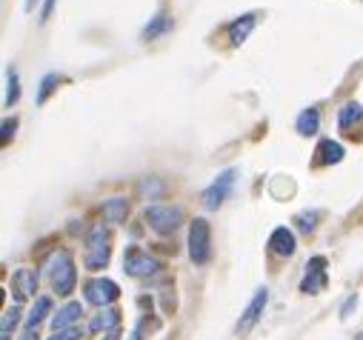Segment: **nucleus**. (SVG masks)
I'll list each match as a JSON object with an SVG mask.
<instances>
[{
  "label": "nucleus",
  "instance_id": "1",
  "mask_svg": "<svg viewBox=\"0 0 363 340\" xmlns=\"http://www.w3.org/2000/svg\"><path fill=\"white\" fill-rule=\"evenodd\" d=\"M49 278H52V289L57 295H72L74 292V283H77V269H74V261H72V254L66 249L55 251L52 258H49Z\"/></svg>",
  "mask_w": 363,
  "mask_h": 340
},
{
  "label": "nucleus",
  "instance_id": "2",
  "mask_svg": "<svg viewBox=\"0 0 363 340\" xmlns=\"http://www.w3.org/2000/svg\"><path fill=\"white\" fill-rule=\"evenodd\" d=\"M109 254H112V246H109V232L104 223H95L92 229H89L86 234V269H92V272H101L106 269L109 264Z\"/></svg>",
  "mask_w": 363,
  "mask_h": 340
},
{
  "label": "nucleus",
  "instance_id": "3",
  "mask_svg": "<svg viewBox=\"0 0 363 340\" xmlns=\"http://www.w3.org/2000/svg\"><path fill=\"white\" fill-rule=\"evenodd\" d=\"M189 258L198 266H203L212 258V229L203 217H195L189 223Z\"/></svg>",
  "mask_w": 363,
  "mask_h": 340
},
{
  "label": "nucleus",
  "instance_id": "4",
  "mask_svg": "<svg viewBox=\"0 0 363 340\" xmlns=\"http://www.w3.org/2000/svg\"><path fill=\"white\" fill-rule=\"evenodd\" d=\"M146 220L157 234H169L184 223V209L172 203H152L146 206Z\"/></svg>",
  "mask_w": 363,
  "mask_h": 340
},
{
  "label": "nucleus",
  "instance_id": "5",
  "mask_svg": "<svg viewBox=\"0 0 363 340\" xmlns=\"http://www.w3.org/2000/svg\"><path fill=\"white\" fill-rule=\"evenodd\" d=\"M118 295H121V289L109 278H95V280H89L83 286V298H86V303H92V306H109V303L118 300Z\"/></svg>",
  "mask_w": 363,
  "mask_h": 340
},
{
  "label": "nucleus",
  "instance_id": "6",
  "mask_svg": "<svg viewBox=\"0 0 363 340\" xmlns=\"http://www.w3.org/2000/svg\"><path fill=\"white\" fill-rule=\"evenodd\" d=\"M235 178H238V169H226V172H220V175L209 183V189L203 192V206H206V209H218V206H223V200L232 195Z\"/></svg>",
  "mask_w": 363,
  "mask_h": 340
},
{
  "label": "nucleus",
  "instance_id": "7",
  "mask_svg": "<svg viewBox=\"0 0 363 340\" xmlns=\"http://www.w3.org/2000/svg\"><path fill=\"white\" fill-rule=\"evenodd\" d=\"M123 269L132 278H149V275H155L160 269V264L152 258V254L140 251V249H129L126 258H123Z\"/></svg>",
  "mask_w": 363,
  "mask_h": 340
},
{
  "label": "nucleus",
  "instance_id": "8",
  "mask_svg": "<svg viewBox=\"0 0 363 340\" xmlns=\"http://www.w3.org/2000/svg\"><path fill=\"white\" fill-rule=\"evenodd\" d=\"M266 303H269V289L263 286V289H257L255 292V298L249 300V306L243 309V314H240V320H238V326H235V332L238 334H243V332H249L260 317H263V309H266Z\"/></svg>",
  "mask_w": 363,
  "mask_h": 340
},
{
  "label": "nucleus",
  "instance_id": "9",
  "mask_svg": "<svg viewBox=\"0 0 363 340\" xmlns=\"http://www.w3.org/2000/svg\"><path fill=\"white\" fill-rule=\"evenodd\" d=\"M326 289V258H312L306 264V275H303V283H301V292L306 295H318Z\"/></svg>",
  "mask_w": 363,
  "mask_h": 340
},
{
  "label": "nucleus",
  "instance_id": "10",
  "mask_svg": "<svg viewBox=\"0 0 363 340\" xmlns=\"http://www.w3.org/2000/svg\"><path fill=\"white\" fill-rule=\"evenodd\" d=\"M12 283H15V303H21L23 298H32L38 292V272L35 269H18Z\"/></svg>",
  "mask_w": 363,
  "mask_h": 340
},
{
  "label": "nucleus",
  "instance_id": "11",
  "mask_svg": "<svg viewBox=\"0 0 363 340\" xmlns=\"http://www.w3.org/2000/svg\"><path fill=\"white\" fill-rule=\"evenodd\" d=\"M80 314H83V306H80L77 300H72V303H66L63 309L55 312V317H52V329H55V332L72 329V326L80 320Z\"/></svg>",
  "mask_w": 363,
  "mask_h": 340
},
{
  "label": "nucleus",
  "instance_id": "12",
  "mask_svg": "<svg viewBox=\"0 0 363 340\" xmlns=\"http://www.w3.org/2000/svg\"><path fill=\"white\" fill-rule=\"evenodd\" d=\"M269 249L275 254H281V258H289V254H295V234L286 226L275 229V232H272V237H269Z\"/></svg>",
  "mask_w": 363,
  "mask_h": 340
},
{
  "label": "nucleus",
  "instance_id": "13",
  "mask_svg": "<svg viewBox=\"0 0 363 340\" xmlns=\"http://www.w3.org/2000/svg\"><path fill=\"white\" fill-rule=\"evenodd\" d=\"M318 157H315V163H320V166H329V163H340L343 160V146L337 143V140H320V146H318V152H315Z\"/></svg>",
  "mask_w": 363,
  "mask_h": 340
},
{
  "label": "nucleus",
  "instance_id": "14",
  "mask_svg": "<svg viewBox=\"0 0 363 340\" xmlns=\"http://www.w3.org/2000/svg\"><path fill=\"white\" fill-rule=\"evenodd\" d=\"M126 212H129V200L126 198H109L104 203V217L109 223H123L126 220Z\"/></svg>",
  "mask_w": 363,
  "mask_h": 340
},
{
  "label": "nucleus",
  "instance_id": "15",
  "mask_svg": "<svg viewBox=\"0 0 363 340\" xmlns=\"http://www.w3.org/2000/svg\"><path fill=\"white\" fill-rule=\"evenodd\" d=\"M252 29H255V15H243L240 21H235V23L229 26V40H232L235 46H240V43L249 38Z\"/></svg>",
  "mask_w": 363,
  "mask_h": 340
},
{
  "label": "nucleus",
  "instance_id": "16",
  "mask_svg": "<svg viewBox=\"0 0 363 340\" xmlns=\"http://www.w3.org/2000/svg\"><path fill=\"white\" fill-rule=\"evenodd\" d=\"M318 129H320V115H318V109H312V106L303 109L301 118H298V132L309 137V135H315Z\"/></svg>",
  "mask_w": 363,
  "mask_h": 340
},
{
  "label": "nucleus",
  "instance_id": "17",
  "mask_svg": "<svg viewBox=\"0 0 363 340\" xmlns=\"http://www.w3.org/2000/svg\"><path fill=\"white\" fill-rule=\"evenodd\" d=\"M52 312V300L43 295V298H38L35 300V306H32V312H29V317H26V329H38V323L46 317Z\"/></svg>",
  "mask_w": 363,
  "mask_h": 340
},
{
  "label": "nucleus",
  "instance_id": "18",
  "mask_svg": "<svg viewBox=\"0 0 363 340\" xmlns=\"http://www.w3.org/2000/svg\"><path fill=\"white\" fill-rule=\"evenodd\" d=\"M360 118H363V106L354 103V101H349V103L337 112V126H340V129H349V126H352L354 120H360Z\"/></svg>",
  "mask_w": 363,
  "mask_h": 340
},
{
  "label": "nucleus",
  "instance_id": "19",
  "mask_svg": "<svg viewBox=\"0 0 363 340\" xmlns=\"http://www.w3.org/2000/svg\"><path fill=\"white\" fill-rule=\"evenodd\" d=\"M118 323H121V312L109 306V309H104V314H98V317L92 320V329H95V332H98V329H106V332L112 334V332L118 329Z\"/></svg>",
  "mask_w": 363,
  "mask_h": 340
},
{
  "label": "nucleus",
  "instance_id": "20",
  "mask_svg": "<svg viewBox=\"0 0 363 340\" xmlns=\"http://www.w3.org/2000/svg\"><path fill=\"white\" fill-rule=\"evenodd\" d=\"M169 29H172V18H166V15H157V18H152V23L143 29V40H155V38L166 35Z\"/></svg>",
  "mask_w": 363,
  "mask_h": 340
},
{
  "label": "nucleus",
  "instance_id": "21",
  "mask_svg": "<svg viewBox=\"0 0 363 340\" xmlns=\"http://www.w3.org/2000/svg\"><path fill=\"white\" fill-rule=\"evenodd\" d=\"M18 314H21V303H15L12 309H6L4 323H0V340H9V332L18 326Z\"/></svg>",
  "mask_w": 363,
  "mask_h": 340
},
{
  "label": "nucleus",
  "instance_id": "22",
  "mask_svg": "<svg viewBox=\"0 0 363 340\" xmlns=\"http://www.w3.org/2000/svg\"><path fill=\"white\" fill-rule=\"evenodd\" d=\"M21 98V86H18V72L9 69L6 72V106H15Z\"/></svg>",
  "mask_w": 363,
  "mask_h": 340
},
{
  "label": "nucleus",
  "instance_id": "23",
  "mask_svg": "<svg viewBox=\"0 0 363 340\" xmlns=\"http://www.w3.org/2000/svg\"><path fill=\"white\" fill-rule=\"evenodd\" d=\"M55 83H57V74H46L40 80V92H38V103H46V98L55 92Z\"/></svg>",
  "mask_w": 363,
  "mask_h": 340
},
{
  "label": "nucleus",
  "instance_id": "24",
  "mask_svg": "<svg viewBox=\"0 0 363 340\" xmlns=\"http://www.w3.org/2000/svg\"><path fill=\"white\" fill-rule=\"evenodd\" d=\"M295 220H298V226H301L303 232H312V229H315V220H318V212H303V215H298Z\"/></svg>",
  "mask_w": 363,
  "mask_h": 340
},
{
  "label": "nucleus",
  "instance_id": "25",
  "mask_svg": "<svg viewBox=\"0 0 363 340\" xmlns=\"http://www.w3.org/2000/svg\"><path fill=\"white\" fill-rule=\"evenodd\" d=\"M80 337V329L77 326H72V329H63V332H55L49 340H77Z\"/></svg>",
  "mask_w": 363,
  "mask_h": 340
},
{
  "label": "nucleus",
  "instance_id": "26",
  "mask_svg": "<svg viewBox=\"0 0 363 340\" xmlns=\"http://www.w3.org/2000/svg\"><path fill=\"white\" fill-rule=\"evenodd\" d=\"M15 126H18V120H4V146L9 143V135H15Z\"/></svg>",
  "mask_w": 363,
  "mask_h": 340
},
{
  "label": "nucleus",
  "instance_id": "27",
  "mask_svg": "<svg viewBox=\"0 0 363 340\" xmlns=\"http://www.w3.org/2000/svg\"><path fill=\"white\" fill-rule=\"evenodd\" d=\"M52 6H55V0H46V4H43V12H40V23H46V21H49V15H52Z\"/></svg>",
  "mask_w": 363,
  "mask_h": 340
},
{
  "label": "nucleus",
  "instance_id": "28",
  "mask_svg": "<svg viewBox=\"0 0 363 340\" xmlns=\"http://www.w3.org/2000/svg\"><path fill=\"white\" fill-rule=\"evenodd\" d=\"M354 303H357V298H354V295H352V298H349V300H346V303H343V309H340V314H343V317H346V314H349V312H352V309H354Z\"/></svg>",
  "mask_w": 363,
  "mask_h": 340
},
{
  "label": "nucleus",
  "instance_id": "29",
  "mask_svg": "<svg viewBox=\"0 0 363 340\" xmlns=\"http://www.w3.org/2000/svg\"><path fill=\"white\" fill-rule=\"evenodd\" d=\"M35 337H38V329H26V332H23L18 340H35Z\"/></svg>",
  "mask_w": 363,
  "mask_h": 340
},
{
  "label": "nucleus",
  "instance_id": "30",
  "mask_svg": "<svg viewBox=\"0 0 363 340\" xmlns=\"http://www.w3.org/2000/svg\"><path fill=\"white\" fill-rule=\"evenodd\" d=\"M106 340H118V337H115V332H112V334H109V337H106Z\"/></svg>",
  "mask_w": 363,
  "mask_h": 340
},
{
  "label": "nucleus",
  "instance_id": "31",
  "mask_svg": "<svg viewBox=\"0 0 363 340\" xmlns=\"http://www.w3.org/2000/svg\"><path fill=\"white\" fill-rule=\"evenodd\" d=\"M357 340H363V334H357Z\"/></svg>",
  "mask_w": 363,
  "mask_h": 340
}]
</instances>
